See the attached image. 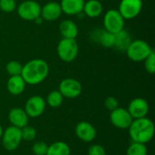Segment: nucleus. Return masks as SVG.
I'll return each mask as SVG.
<instances>
[{
    "instance_id": "4468645a",
    "label": "nucleus",
    "mask_w": 155,
    "mask_h": 155,
    "mask_svg": "<svg viewBox=\"0 0 155 155\" xmlns=\"http://www.w3.org/2000/svg\"><path fill=\"white\" fill-rule=\"evenodd\" d=\"M75 135L83 142H93L96 137V129L88 122H80L74 129Z\"/></svg>"
},
{
    "instance_id": "7c9ffc66",
    "label": "nucleus",
    "mask_w": 155,
    "mask_h": 155,
    "mask_svg": "<svg viewBox=\"0 0 155 155\" xmlns=\"http://www.w3.org/2000/svg\"><path fill=\"white\" fill-rule=\"evenodd\" d=\"M88 155H106L105 149L100 144H94L88 149Z\"/></svg>"
},
{
    "instance_id": "dca6fc26",
    "label": "nucleus",
    "mask_w": 155,
    "mask_h": 155,
    "mask_svg": "<svg viewBox=\"0 0 155 155\" xmlns=\"http://www.w3.org/2000/svg\"><path fill=\"white\" fill-rule=\"evenodd\" d=\"M28 115L22 108H13L8 113V120L12 126L22 129L28 124Z\"/></svg>"
},
{
    "instance_id": "a878e982",
    "label": "nucleus",
    "mask_w": 155,
    "mask_h": 155,
    "mask_svg": "<svg viewBox=\"0 0 155 155\" xmlns=\"http://www.w3.org/2000/svg\"><path fill=\"white\" fill-rule=\"evenodd\" d=\"M21 134H22V139L26 141V142H32L35 139L36 137V130L29 126L28 124L21 129Z\"/></svg>"
},
{
    "instance_id": "c756f323",
    "label": "nucleus",
    "mask_w": 155,
    "mask_h": 155,
    "mask_svg": "<svg viewBox=\"0 0 155 155\" xmlns=\"http://www.w3.org/2000/svg\"><path fill=\"white\" fill-rule=\"evenodd\" d=\"M104 106L106 107V109H108L109 111H114V109L119 107V102L118 100L114 97V96H109L104 100Z\"/></svg>"
},
{
    "instance_id": "cd10ccee",
    "label": "nucleus",
    "mask_w": 155,
    "mask_h": 155,
    "mask_svg": "<svg viewBox=\"0 0 155 155\" xmlns=\"http://www.w3.org/2000/svg\"><path fill=\"white\" fill-rule=\"evenodd\" d=\"M16 9V0H0V10L5 13H12Z\"/></svg>"
},
{
    "instance_id": "423d86ee",
    "label": "nucleus",
    "mask_w": 155,
    "mask_h": 155,
    "mask_svg": "<svg viewBox=\"0 0 155 155\" xmlns=\"http://www.w3.org/2000/svg\"><path fill=\"white\" fill-rule=\"evenodd\" d=\"M1 139H2V144L4 148L6 151L13 152L18 148L21 142L23 141L21 129L12 126V125L9 126L5 131H3Z\"/></svg>"
},
{
    "instance_id": "f257e3e1",
    "label": "nucleus",
    "mask_w": 155,
    "mask_h": 155,
    "mask_svg": "<svg viewBox=\"0 0 155 155\" xmlns=\"http://www.w3.org/2000/svg\"><path fill=\"white\" fill-rule=\"evenodd\" d=\"M49 74V65L44 59L35 58L23 65L21 76L26 84L36 85L43 83Z\"/></svg>"
},
{
    "instance_id": "9b49d317",
    "label": "nucleus",
    "mask_w": 155,
    "mask_h": 155,
    "mask_svg": "<svg viewBox=\"0 0 155 155\" xmlns=\"http://www.w3.org/2000/svg\"><path fill=\"white\" fill-rule=\"evenodd\" d=\"M45 106L46 102L42 96L34 95L26 101L24 110L28 117L36 118L43 114L45 110Z\"/></svg>"
},
{
    "instance_id": "9d476101",
    "label": "nucleus",
    "mask_w": 155,
    "mask_h": 155,
    "mask_svg": "<svg viewBox=\"0 0 155 155\" xmlns=\"http://www.w3.org/2000/svg\"><path fill=\"white\" fill-rule=\"evenodd\" d=\"M133 117L129 114V112L122 107H118L111 112L110 114V121L112 124L121 130L128 129L133 122Z\"/></svg>"
},
{
    "instance_id": "f03ea898",
    "label": "nucleus",
    "mask_w": 155,
    "mask_h": 155,
    "mask_svg": "<svg viewBox=\"0 0 155 155\" xmlns=\"http://www.w3.org/2000/svg\"><path fill=\"white\" fill-rule=\"evenodd\" d=\"M128 130L132 141L135 143L146 144L154 136V124L147 117L134 119Z\"/></svg>"
},
{
    "instance_id": "0eeeda50",
    "label": "nucleus",
    "mask_w": 155,
    "mask_h": 155,
    "mask_svg": "<svg viewBox=\"0 0 155 155\" xmlns=\"http://www.w3.org/2000/svg\"><path fill=\"white\" fill-rule=\"evenodd\" d=\"M18 15L25 21H35L41 14V5L35 0L23 1L17 6Z\"/></svg>"
},
{
    "instance_id": "39448f33",
    "label": "nucleus",
    "mask_w": 155,
    "mask_h": 155,
    "mask_svg": "<svg viewBox=\"0 0 155 155\" xmlns=\"http://www.w3.org/2000/svg\"><path fill=\"white\" fill-rule=\"evenodd\" d=\"M125 19L122 16L117 9L108 10L104 16V28L112 33L116 34L124 29Z\"/></svg>"
},
{
    "instance_id": "a211bd4d",
    "label": "nucleus",
    "mask_w": 155,
    "mask_h": 155,
    "mask_svg": "<svg viewBox=\"0 0 155 155\" xmlns=\"http://www.w3.org/2000/svg\"><path fill=\"white\" fill-rule=\"evenodd\" d=\"M59 32L62 35L63 38L75 39L78 35L79 29L77 25L74 21L70 19H65L60 23Z\"/></svg>"
},
{
    "instance_id": "b1692460",
    "label": "nucleus",
    "mask_w": 155,
    "mask_h": 155,
    "mask_svg": "<svg viewBox=\"0 0 155 155\" xmlns=\"http://www.w3.org/2000/svg\"><path fill=\"white\" fill-rule=\"evenodd\" d=\"M147 153L148 150L146 144L135 142H133L126 151V155H147Z\"/></svg>"
},
{
    "instance_id": "393cba45",
    "label": "nucleus",
    "mask_w": 155,
    "mask_h": 155,
    "mask_svg": "<svg viewBox=\"0 0 155 155\" xmlns=\"http://www.w3.org/2000/svg\"><path fill=\"white\" fill-rule=\"evenodd\" d=\"M22 69H23V64L15 60L9 61L5 65V70L10 76L21 75Z\"/></svg>"
},
{
    "instance_id": "2f4dec72",
    "label": "nucleus",
    "mask_w": 155,
    "mask_h": 155,
    "mask_svg": "<svg viewBox=\"0 0 155 155\" xmlns=\"http://www.w3.org/2000/svg\"><path fill=\"white\" fill-rule=\"evenodd\" d=\"M2 134H3V128H2V126H1V124H0V139H1V137H2Z\"/></svg>"
},
{
    "instance_id": "7ed1b4c3",
    "label": "nucleus",
    "mask_w": 155,
    "mask_h": 155,
    "mask_svg": "<svg viewBox=\"0 0 155 155\" xmlns=\"http://www.w3.org/2000/svg\"><path fill=\"white\" fill-rule=\"evenodd\" d=\"M56 52L61 61L71 63L76 59L79 53V46L75 39L63 38L57 45Z\"/></svg>"
},
{
    "instance_id": "20e7f679",
    "label": "nucleus",
    "mask_w": 155,
    "mask_h": 155,
    "mask_svg": "<svg viewBox=\"0 0 155 155\" xmlns=\"http://www.w3.org/2000/svg\"><path fill=\"white\" fill-rule=\"evenodd\" d=\"M153 51L151 45L144 40L137 39L132 41L125 51L128 58L133 62H143L145 58Z\"/></svg>"
},
{
    "instance_id": "4be33fe9",
    "label": "nucleus",
    "mask_w": 155,
    "mask_h": 155,
    "mask_svg": "<svg viewBox=\"0 0 155 155\" xmlns=\"http://www.w3.org/2000/svg\"><path fill=\"white\" fill-rule=\"evenodd\" d=\"M71 149L69 145L64 142H55L51 145H48L46 155H70Z\"/></svg>"
},
{
    "instance_id": "ddd939ff",
    "label": "nucleus",
    "mask_w": 155,
    "mask_h": 155,
    "mask_svg": "<svg viewBox=\"0 0 155 155\" xmlns=\"http://www.w3.org/2000/svg\"><path fill=\"white\" fill-rule=\"evenodd\" d=\"M127 111L129 112L133 119L146 117L149 113L148 102L143 98H140V97L134 98L130 102Z\"/></svg>"
},
{
    "instance_id": "bb28decb",
    "label": "nucleus",
    "mask_w": 155,
    "mask_h": 155,
    "mask_svg": "<svg viewBox=\"0 0 155 155\" xmlns=\"http://www.w3.org/2000/svg\"><path fill=\"white\" fill-rule=\"evenodd\" d=\"M144 62V68L145 71L150 74H153L155 73V54L154 51H153L143 61Z\"/></svg>"
},
{
    "instance_id": "412c9836",
    "label": "nucleus",
    "mask_w": 155,
    "mask_h": 155,
    "mask_svg": "<svg viewBox=\"0 0 155 155\" xmlns=\"http://www.w3.org/2000/svg\"><path fill=\"white\" fill-rule=\"evenodd\" d=\"M104 10L103 5L99 0H88L84 2L83 12L90 18H95L102 15Z\"/></svg>"
},
{
    "instance_id": "aec40b11",
    "label": "nucleus",
    "mask_w": 155,
    "mask_h": 155,
    "mask_svg": "<svg viewBox=\"0 0 155 155\" xmlns=\"http://www.w3.org/2000/svg\"><path fill=\"white\" fill-rule=\"evenodd\" d=\"M132 41L133 40H132V36L130 33L127 30L123 29L120 32L114 34V47L121 52H125L128 46L130 45V44L132 43Z\"/></svg>"
},
{
    "instance_id": "f3484780",
    "label": "nucleus",
    "mask_w": 155,
    "mask_h": 155,
    "mask_svg": "<svg viewBox=\"0 0 155 155\" xmlns=\"http://www.w3.org/2000/svg\"><path fill=\"white\" fill-rule=\"evenodd\" d=\"M84 2V0H61L59 4L64 14L67 15H77L83 12Z\"/></svg>"
},
{
    "instance_id": "c85d7f7f",
    "label": "nucleus",
    "mask_w": 155,
    "mask_h": 155,
    "mask_svg": "<svg viewBox=\"0 0 155 155\" xmlns=\"http://www.w3.org/2000/svg\"><path fill=\"white\" fill-rule=\"evenodd\" d=\"M47 149L48 145L43 141L36 142L32 146V151L35 155H46Z\"/></svg>"
},
{
    "instance_id": "5701e85b",
    "label": "nucleus",
    "mask_w": 155,
    "mask_h": 155,
    "mask_svg": "<svg viewBox=\"0 0 155 155\" xmlns=\"http://www.w3.org/2000/svg\"><path fill=\"white\" fill-rule=\"evenodd\" d=\"M63 101H64V97L58 90L50 92L46 98L47 104L52 108H58L63 104Z\"/></svg>"
},
{
    "instance_id": "6e6552de",
    "label": "nucleus",
    "mask_w": 155,
    "mask_h": 155,
    "mask_svg": "<svg viewBox=\"0 0 155 155\" xmlns=\"http://www.w3.org/2000/svg\"><path fill=\"white\" fill-rule=\"evenodd\" d=\"M58 91L61 93L64 98L74 99L81 95L83 92L82 84L74 78H65L59 84Z\"/></svg>"
},
{
    "instance_id": "6ab92c4d",
    "label": "nucleus",
    "mask_w": 155,
    "mask_h": 155,
    "mask_svg": "<svg viewBox=\"0 0 155 155\" xmlns=\"http://www.w3.org/2000/svg\"><path fill=\"white\" fill-rule=\"evenodd\" d=\"M25 86L26 84L21 75L10 76L6 83V89L12 95H20L25 91Z\"/></svg>"
},
{
    "instance_id": "1a4fd4ad",
    "label": "nucleus",
    "mask_w": 155,
    "mask_h": 155,
    "mask_svg": "<svg viewBox=\"0 0 155 155\" xmlns=\"http://www.w3.org/2000/svg\"><path fill=\"white\" fill-rule=\"evenodd\" d=\"M142 9V0H121L117 10L125 20H130L138 16Z\"/></svg>"
},
{
    "instance_id": "2eb2a0df",
    "label": "nucleus",
    "mask_w": 155,
    "mask_h": 155,
    "mask_svg": "<svg viewBox=\"0 0 155 155\" xmlns=\"http://www.w3.org/2000/svg\"><path fill=\"white\" fill-rule=\"evenodd\" d=\"M63 14L60 4L55 1L48 2L43 6H41V14L40 16L44 21L52 22L57 20L61 15Z\"/></svg>"
},
{
    "instance_id": "f8f14e48",
    "label": "nucleus",
    "mask_w": 155,
    "mask_h": 155,
    "mask_svg": "<svg viewBox=\"0 0 155 155\" xmlns=\"http://www.w3.org/2000/svg\"><path fill=\"white\" fill-rule=\"evenodd\" d=\"M90 38L94 43L105 48L114 47V34L106 31L104 28H94L90 33Z\"/></svg>"
}]
</instances>
